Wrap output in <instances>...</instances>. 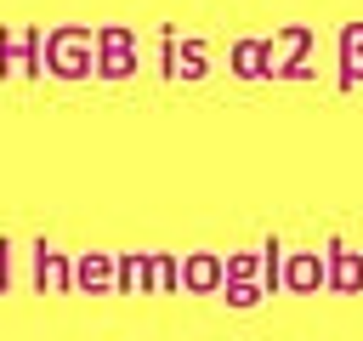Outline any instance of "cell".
I'll list each match as a JSON object with an SVG mask.
<instances>
[{"instance_id":"cell-1","label":"cell","mask_w":363,"mask_h":341,"mask_svg":"<svg viewBox=\"0 0 363 341\" xmlns=\"http://www.w3.org/2000/svg\"><path fill=\"white\" fill-rule=\"evenodd\" d=\"M79 45H85V34H79V28H68V34H57V40H51V51H57V57H51V68H57V74H85V63L74 57Z\"/></svg>"},{"instance_id":"cell-2","label":"cell","mask_w":363,"mask_h":341,"mask_svg":"<svg viewBox=\"0 0 363 341\" xmlns=\"http://www.w3.org/2000/svg\"><path fill=\"white\" fill-rule=\"evenodd\" d=\"M34 273H40V290H45V284H57V290L68 284V267H62V256H57V250H45V244H40V261H34Z\"/></svg>"},{"instance_id":"cell-3","label":"cell","mask_w":363,"mask_h":341,"mask_svg":"<svg viewBox=\"0 0 363 341\" xmlns=\"http://www.w3.org/2000/svg\"><path fill=\"white\" fill-rule=\"evenodd\" d=\"M74 278H79L85 290H102V284H108V261H102V256H79V267H74Z\"/></svg>"},{"instance_id":"cell-4","label":"cell","mask_w":363,"mask_h":341,"mask_svg":"<svg viewBox=\"0 0 363 341\" xmlns=\"http://www.w3.org/2000/svg\"><path fill=\"white\" fill-rule=\"evenodd\" d=\"M0 290H6V250H0Z\"/></svg>"}]
</instances>
